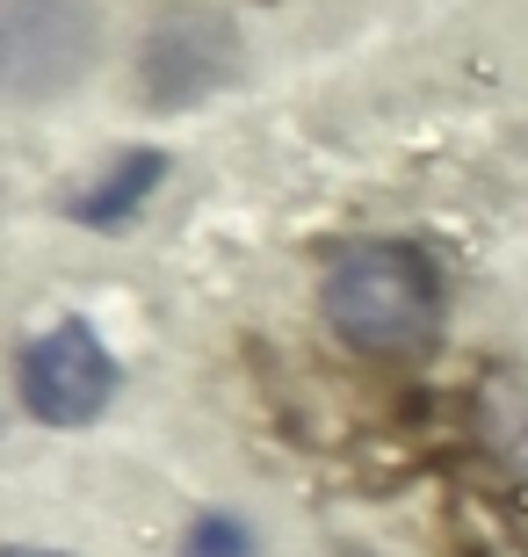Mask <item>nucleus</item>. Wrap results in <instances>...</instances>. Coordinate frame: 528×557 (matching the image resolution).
Instances as JSON below:
<instances>
[{"instance_id":"obj_1","label":"nucleus","mask_w":528,"mask_h":557,"mask_svg":"<svg viewBox=\"0 0 528 557\" xmlns=\"http://www.w3.org/2000/svg\"><path fill=\"white\" fill-rule=\"evenodd\" d=\"M319 311L347 348L406 355L442 319V275L406 239H363V247L333 253V269L319 283Z\"/></svg>"},{"instance_id":"obj_2","label":"nucleus","mask_w":528,"mask_h":557,"mask_svg":"<svg viewBox=\"0 0 528 557\" xmlns=\"http://www.w3.org/2000/svg\"><path fill=\"white\" fill-rule=\"evenodd\" d=\"M22 413L44 428H87L102 420V406L116 398V355L95 341L87 319H59L51 333H37L15 362Z\"/></svg>"},{"instance_id":"obj_3","label":"nucleus","mask_w":528,"mask_h":557,"mask_svg":"<svg viewBox=\"0 0 528 557\" xmlns=\"http://www.w3.org/2000/svg\"><path fill=\"white\" fill-rule=\"evenodd\" d=\"M95 59V15L87 0H8L0 8V81L22 102H44L73 87Z\"/></svg>"},{"instance_id":"obj_4","label":"nucleus","mask_w":528,"mask_h":557,"mask_svg":"<svg viewBox=\"0 0 528 557\" xmlns=\"http://www.w3.org/2000/svg\"><path fill=\"white\" fill-rule=\"evenodd\" d=\"M160 182H167V160L152 145H131V152H116V166H109L102 182L73 196V218H81V225H123Z\"/></svg>"},{"instance_id":"obj_5","label":"nucleus","mask_w":528,"mask_h":557,"mask_svg":"<svg viewBox=\"0 0 528 557\" xmlns=\"http://www.w3.org/2000/svg\"><path fill=\"white\" fill-rule=\"evenodd\" d=\"M188 557H246V529L240 521H204L188 536Z\"/></svg>"},{"instance_id":"obj_6","label":"nucleus","mask_w":528,"mask_h":557,"mask_svg":"<svg viewBox=\"0 0 528 557\" xmlns=\"http://www.w3.org/2000/svg\"><path fill=\"white\" fill-rule=\"evenodd\" d=\"M8 557H51V550H8Z\"/></svg>"}]
</instances>
